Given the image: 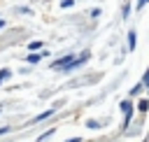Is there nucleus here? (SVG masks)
Here are the masks:
<instances>
[{
  "label": "nucleus",
  "instance_id": "6",
  "mask_svg": "<svg viewBox=\"0 0 149 142\" xmlns=\"http://www.w3.org/2000/svg\"><path fill=\"white\" fill-rule=\"evenodd\" d=\"M72 2H74V0H63V2H61V7H72Z\"/></svg>",
  "mask_w": 149,
  "mask_h": 142
},
{
  "label": "nucleus",
  "instance_id": "4",
  "mask_svg": "<svg viewBox=\"0 0 149 142\" xmlns=\"http://www.w3.org/2000/svg\"><path fill=\"white\" fill-rule=\"evenodd\" d=\"M128 47H130V49L135 47V33H130V35H128Z\"/></svg>",
  "mask_w": 149,
  "mask_h": 142
},
{
  "label": "nucleus",
  "instance_id": "2",
  "mask_svg": "<svg viewBox=\"0 0 149 142\" xmlns=\"http://www.w3.org/2000/svg\"><path fill=\"white\" fill-rule=\"evenodd\" d=\"M47 116H51V109H47V112H44V114H40V116H35V119H33V121H30V123H37V121H44V119H47Z\"/></svg>",
  "mask_w": 149,
  "mask_h": 142
},
{
  "label": "nucleus",
  "instance_id": "3",
  "mask_svg": "<svg viewBox=\"0 0 149 142\" xmlns=\"http://www.w3.org/2000/svg\"><path fill=\"white\" fill-rule=\"evenodd\" d=\"M28 49H30V51H37V49H42V42H30Z\"/></svg>",
  "mask_w": 149,
  "mask_h": 142
},
{
  "label": "nucleus",
  "instance_id": "8",
  "mask_svg": "<svg viewBox=\"0 0 149 142\" xmlns=\"http://www.w3.org/2000/svg\"><path fill=\"white\" fill-rule=\"evenodd\" d=\"M5 77H9V70H0V81H2Z\"/></svg>",
  "mask_w": 149,
  "mask_h": 142
},
{
  "label": "nucleus",
  "instance_id": "1",
  "mask_svg": "<svg viewBox=\"0 0 149 142\" xmlns=\"http://www.w3.org/2000/svg\"><path fill=\"white\" fill-rule=\"evenodd\" d=\"M72 61H74V58H72V56H65V58H58V61H56V63H54V68H58V70H68V68H70V63H72Z\"/></svg>",
  "mask_w": 149,
  "mask_h": 142
},
{
  "label": "nucleus",
  "instance_id": "9",
  "mask_svg": "<svg viewBox=\"0 0 149 142\" xmlns=\"http://www.w3.org/2000/svg\"><path fill=\"white\" fill-rule=\"evenodd\" d=\"M147 2H149V0H137V9H140V7H144Z\"/></svg>",
  "mask_w": 149,
  "mask_h": 142
},
{
  "label": "nucleus",
  "instance_id": "7",
  "mask_svg": "<svg viewBox=\"0 0 149 142\" xmlns=\"http://www.w3.org/2000/svg\"><path fill=\"white\" fill-rule=\"evenodd\" d=\"M147 107H149V100H142V102H140V109H142V112H144V109H147Z\"/></svg>",
  "mask_w": 149,
  "mask_h": 142
},
{
  "label": "nucleus",
  "instance_id": "10",
  "mask_svg": "<svg viewBox=\"0 0 149 142\" xmlns=\"http://www.w3.org/2000/svg\"><path fill=\"white\" fill-rule=\"evenodd\" d=\"M144 84H147V86H149V72H147V77H144Z\"/></svg>",
  "mask_w": 149,
  "mask_h": 142
},
{
  "label": "nucleus",
  "instance_id": "11",
  "mask_svg": "<svg viewBox=\"0 0 149 142\" xmlns=\"http://www.w3.org/2000/svg\"><path fill=\"white\" fill-rule=\"evenodd\" d=\"M65 142H79V137H74V140H65Z\"/></svg>",
  "mask_w": 149,
  "mask_h": 142
},
{
  "label": "nucleus",
  "instance_id": "5",
  "mask_svg": "<svg viewBox=\"0 0 149 142\" xmlns=\"http://www.w3.org/2000/svg\"><path fill=\"white\" fill-rule=\"evenodd\" d=\"M40 58H42V56H40V54H33V56H28V63H37V61H40Z\"/></svg>",
  "mask_w": 149,
  "mask_h": 142
},
{
  "label": "nucleus",
  "instance_id": "12",
  "mask_svg": "<svg viewBox=\"0 0 149 142\" xmlns=\"http://www.w3.org/2000/svg\"><path fill=\"white\" fill-rule=\"evenodd\" d=\"M0 28H5V21H2V19H0Z\"/></svg>",
  "mask_w": 149,
  "mask_h": 142
}]
</instances>
